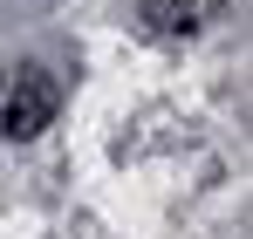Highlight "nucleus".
Wrapping results in <instances>:
<instances>
[{"label": "nucleus", "instance_id": "f257e3e1", "mask_svg": "<svg viewBox=\"0 0 253 239\" xmlns=\"http://www.w3.org/2000/svg\"><path fill=\"white\" fill-rule=\"evenodd\" d=\"M55 82L42 69H0V137H35L55 117Z\"/></svg>", "mask_w": 253, "mask_h": 239}]
</instances>
